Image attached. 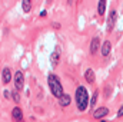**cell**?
Returning <instances> with one entry per match:
<instances>
[{
  "label": "cell",
  "mask_w": 123,
  "mask_h": 122,
  "mask_svg": "<svg viewBox=\"0 0 123 122\" xmlns=\"http://www.w3.org/2000/svg\"><path fill=\"white\" fill-rule=\"evenodd\" d=\"M76 102H77V108L80 111H85L87 108V102H89V95L85 86H79L76 89Z\"/></svg>",
  "instance_id": "6da1fadb"
},
{
  "label": "cell",
  "mask_w": 123,
  "mask_h": 122,
  "mask_svg": "<svg viewBox=\"0 0 123 122\" xmlns=\"http://www.w3.org/2000/svg\"><path fill=\"white\" fill-rule=\"evenodd\" d=\"M47 83H49V88H50L52 93H53L56 98H62V96H63V86H62V83H60V81H59L57 76L49 75Z\"/></svg>",
  "instance_id": "7a4b0ae2"
},
{
  "label": "cell",
  "mask_w": 123,
  "mask_h": 122,
  "mask_svg": "<svg viewBox=\"0 0 123 122\" xmlns=\"http://www.w3.org/2000/svg\"><path fill=\"white\" fill-rule=\"evenodd\" d=\"M14 86L17 91H22L25 88V76H23V72L17 70L14 73Z\"/></svg>",
  "instance_id": "3957f363"
},
{
  "label": "cell",
  "mask_w": 123,
  "mask_h": 122,
  "mask_svg": "<svg viewBox=\"0 0 123 122\" xmlns=\"http://www.w3.org/2000/svg\"><path fill=\"white\" fill-rule=\"evenodd\" d=\"M116 19H117V13L116 10H112L110 14H109V19H107V30H113L115 27V23H116Z\"/></svg>",
  "instance_id": "277c9868"
},
{
  "label": "cell",
  "mask_w": 123,
  "mask_h": 122,
  "mask_svg": "<svg viewBox=\"0 0 123 122\" xmlns=\"http://www.w3.org/2000/svg\"><path fill=\"white\" fill-rule=\"evenodd\" d=\"M110 49H112V43H110L109 40H105V43L102 45V49H100V52H102V55L106 58V56H109V53H110Z\"/></svg>",
  "instance_id": "5b68a950"
},
{
  "label": "cell",
  "mask_w": 123,
  "mask_h": 122,
  "mask_svg": "<svg viewBox=\"0 0 123 122\" xmlns=\"http://www.w3.org/2000/svg\"><path fill=\"white\" fill-rule=\"evenodd\" d=\"M109 114V109L107 108H99V109H96L94 112H93V118H105L106 115Z\"/></svg>",
  "instance_id": "8992f818"
},
{
  "label": "cell",
  "mask_w": 123,
  "mask_h": 122,
  "mask_svg": "<svg viewBox=\"0 0 123 122\" xmlns=\"http://www.w3.org/2000/svg\"><path fill=\"white\" fill-rule=\"evenodd\" d=\"M50 61H52V65H53V66H57V65H59V62H60V50H59V49H56V50L52 53Z\"/></svg>",
  "instance_id": "52a82bcc"
},
{
  "label": "cell",
  "mask_w": 123,
  "mask_h": 122,
  "mask_svg": "<svg viewBox=\"0 0 123 122\" xmlns=\"http://www.w3.org/2000/svg\"><path fill=\"white\" fill-rule=\"evenodd\" d=\"M12 116L14 118V121L23 122V114H22V109L20 108H14L13 112H12Z\"/></svg>",
  "instance_id": "ba28073f"
},
{
  "label": "cell",
  "mask_w": 123,
  "mask_h": 122,
  "mask_svg": "<svg viewBox=\"0 0 123 122\" xmlns=\"http://www.w3.org/2000/svg\"><path fill=\"white\" fill-rule=\"evenodd\" d=\"M12 81V70L9 68L3 69V83H9Z\"/></svg>",
  "instance_id": "9c48e42d"
},
{
  "label": "cell",
  "mask_w": 123,
  "mask_h": 122,
  "mask_svg": "<svg viewBox=\"0 0 123 122\" xmlns=\"http://www.w3.org/2000/svg\"><path fill=\"white\" fill-rule=\"evenodd\" d=\"M99 50V37H93V40L90 42V53L94 55Z\"/></svg>",
  "instance_id": "30bf717a"
},
{
  "label": "cell",
  "mask_w": 123,
  "mask_h": 122,
  "mask_svg": "<svg viewBox=\"0 0 123 122\" xmlns=\"http://www.w3.org/2000/svg\"><path fill=\"white\" fill-rule=\"evenodd\" d=\"M59 103H60V106H69L70 105V95L63 93V96L59 98Z\"/></svg>",
  "instance_id": "8fae6325"
},
{
  "label": "cell",
  "mask_w": 123,
  "mask_h": 122,
  "mask_svg": "<svg viewBox=\"0 0 123 122\" xmlns=\"http://www.w3.org/2000/svg\"><path fill=\"white\" fill-rule=\"evenodd\" d=\"M85 78H86V81H87V82L93 83V82H94V79H96V76H94V72H93L92 69H87V70L85 72Z\"/></svg>",
  "instance_id": "7c38bea8"
},
{
  "label": "cell",
  "mask_w": 123,
  "mask_h": 122,
  "mask_svg": "<svg viewBox=\"0 0 123 122\" xmlns=\"http://www.w3.org/2000/svg\"><path fill=\"white\" fill-rule=\"evenodd\" d=\"M22 7H23L25 13H29L30 9H31V1L30 0H23V1H22Z\"/></svg>",
  "instance_id": "4fadbf2b"
},
{
  "label": "cell",
  "mask_w": 123,
  "mask_h": 122,
  "mask_svg": "<svg viewBox=\"0 0 123 122\" xmlns=\"http://www.w3.org/2000/svg\"><path fill=\"white\" fill-rule=\"evenodd\" d=\"M105 10H106V1L105 0H100L99 1V7H97L99 14H105Z\"/></svg>",
  "instance_id": "5bb4252c"
},
{
  "label": "cell",
  "mask_w": 123,
  "mask_h": 122,
  "mask_svg": "<svg viewBox=\"0 0 123 122\" xmlns=\"http://www.w3.org/2000/svg\"><path fill=\"white\" fill-rule=\"evenodd\" d=\"M97 95H99V92H97V91L93 93V98L90 99V105H92V106H94V105H96V101H97Z\"/></svg>",
  "instance_id": "9a60e30c"
},
{
  "label": "cell",
  "mask_w": 123,
  "mask_h": 122,
  "mask_svg": "<svg viewBox=\"0 0 123 122\" xmlns=\"http://www.w3.org/2000/svg\"><path fill=\"white\" fill-rule=\"evenodd\" d=\"M12 98L14 99V102H16V103H19V102H20V96H19V93H17L16 91L12 93Z\"/></svg>",
  "instance_id": "2e32d148"
},
{
  "label": "cell",
  "mask_w": 123,
  "mask_h": 122,
  "mask_svg": "<svg viewBox=\"0 0 123 122\" xmlns=\"http://www.w3.org/2000/svg\"><path fill=\"white\" fill-rule=\"evenodd\" d=\"M123 116V105L119 108V112H117V118H122Z\"/></svg>",
  "instance_id": "e0dca14e"
},
{
  "label": "cell",
  "mask_w": 123,
  "mask_h": 122,
  "mask_svg": "<svg viewBox=\"0 0 123 122\" xmlns=\"http://www.w3.org/2000/svg\"><path fill=\"white\" fill-rule=\"evenodd\" d=\"M4 98H6V99H9V98H10V92L4 91Z\"/></svg>",
  "instance_id": "ac0fdd59"
},
{
  "label": "cell",
  "mask_w": 123,
  "mask_h": 122,
  "mask_svg": "<svg viewBox=\"0 0 123 122\" xmlns=\"http://www.w3.org/2000/svg\"><path fill=\"white\" fill-rule=\"evenodd\" d=\"M40 16H42V17H44V16H46V12H44V10H42V13H40Z\"/></svg>",
  "instance_id": "d6986e66"
},
{
  "label": "cell",
  "mask_w": 123,
  "mask_h": 122,
  "mask_svg": "<svg viewBox=\"0 0 123 122\" xmlns=\"http://www.w3.org/2000/svg\"><path fill=\"white\" fill-rule=\"evenodd\" d=\"M100 122H106V121H100Z\"/></svg>",
  "instance_id": "ffe728a7"
}]
</instances>
